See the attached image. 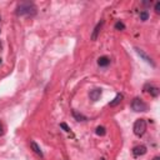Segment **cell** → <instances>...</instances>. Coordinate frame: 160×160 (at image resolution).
Masks as SVG:
<instances>
[{"label": "cell", "mask_w": 160, "mask_h": 160, "mask_svg": "<svg viewBox=\"0 0 160 160\" xmlns=\"http://www.w3.org/2000/svg\"><path fill=\"white\" fill-rule=\"evenodd\" d=\"M16 15L18 16H30V15H35L36 14V6L32 2L25 1L18 5L16 8Z\"/></svg>", "instance_id": "1"}, {"label": "cell", "mask_w": 160, "mask_h": 160, "mask_svg": "<svg viewBox=\"0 0 160 160\" xmlns=\"http://www.w3.org/2000/svg\"><path fill=\"white\" fill-rule=\"evenodd\" d=\"M132 130H134V134H135L136 136H142L144 132H145V130H146V121H145L144 119H138V120L134 122Z\"/></svg>", "instance_id": "2"}, {"label": "cell", "mask_w": 160, "mask_h": 160, "mask_svg": "<svg viewBox=\"0 0 160 160\" xmlns=\"http://www.w3.org/2000/svg\"><path fill=\"white\" fill-rule=\"evenodd\" d=\"M131 109L136 112H142V111H146L148 110V105L146 102H144L141 99L139 98H135L132 101H131Z\"/></svg>", "instance_id": "3"}, {"label": "cell", "mask_w": 160, "mask_h": 160, "mask_svg": "<svg viewBox=\"0 0 160 160\" xmlns=\"http://www.w3.org/2000/svg\"><path fill=\"white\" fill-rule=\"evenodd\" d=\"M135 51H136V52H138V55H140V58H142V59H144V60H145L148 64H150L151 66H155V62L152 61V59H151L150 56H148V55H146V54H145V52H144L141 49L135 48Z\"/></svg>", "instance_id": "4"}, {"label": "cell", "mask_w": 160, "mask_h": 160, "mask_svg": "<svg viewBox=\"0 0 160 160\" xmlns=\"http://www.w3.org/2000/svg\"><path fill=\"white\" fill-rule=\"evenodd\" d=\"M100 96H101V89H99V88H95V89L90 90V92H89V98L92 101H98L100 99Z\"/></svg>", "instance_id": "5"}, {"label": "cell", "mask_w": 160, "mask_h": 160, "mask_svg": "<svg viewBox=\"0 0 160 160\" xmlns=\"http://www.w3.org/2000/svg\"><path fill=\"white\" fill-rule=\"evenodd\" d=\"M132 154H134V156L145 155V154H146V146H144V145H136V146L132 149Z\"/></svg>", "instance_id": "6"}, {"label": "cell", "mask_w": 160, "mask_h": 160, "mask_svg": "<svg viewBox=\"0 0 160 160\" xmlns=\"http://www.w3.org/2000/svg\"><path fill=\"white\" fill-rule=\"evenodd\" d=\"M102 25H104V21H100V22L96 24V26L94 28V31H92V34H91V40H92V41H95V40L98 39V35H99V32H100Z\"/></svg>", "instance_id": "7"}, {"label": "cell", "mask_w": 160, "mask_h": 160, "mask_svg": "<svg viewBox=\"0 0 160 160\" xmlns=\"http://www.w3.org/2000/svg\"><path fill=\"white\" fill-rule=\"evenodd\" d=\"M145 89H148L146 91L151 95V96H154V98H156L158 95H159V88H156V86H152V85H146L145 86Z\"/></svg>", "instance_id": "8"}, {"label": "cell", "mask_w": 160, "mask_h": 160, "mask_svg": "<svg viewBox=\"0 0 160 160\" xmlns=\"http://www.w3.org/2000/svg\"><path fill=\"white\" fill-rule=\"evenodd\" d=\"M109 64H110V59H109L108 56H100V58L98 59V65L101 66V68H105V66H108Z\"/></svg>", "instance_id": "9"}, {"label": "cell", "mask_w": 160, "mask_h": 160, "mask_svg": "<svg viewBox=\"0 0 160 160\" xmlns=\"http://www.w3.org/2000/svg\"><path fill=\"white\" fill-rule=\"evenodd\" d=\"M121 100H122V95H121V94H118V95H116V96L112 99V101H110V102H109V106L114 108V106L119 105V104L121 102Z\"/></svg>", "instance_id": "10"}, {"label": "cell", "mask_w": 160, "mask_h": 160, "mask_svg": "<svg viewBox=\"0 0 160 160\" xmlns=\"http://www.w3.org/2000/svg\"><path fill=\"white\" fill-rule=\"evenodd\" d=\"M30 146H31V149H32V150H34V151H35V152H36L39 156H41V158L44 156V154H42V151H41L40 146H39V145H38L35 141H31V142H30Z\"/></svg>", "instance_id": "11"}, {"label": "cell", "mask_w": 160, "mask_h": 160, "mask_svg": "<svg viewBox=\"0 0 160 160\" xmlns=\"http://www.w3.org/2000/svg\"><path fill=\"white\" fill-rule=\"evenodd\" d=\"M72 116H74L78 121H85V120H86V116H84L82 114H79V112H78V111H75V110L72 111Z\"/></svg>", "instance_id": "12"}, {"label": "cell", "mask_w": 160, "mask_h": 160, "mask_svg": "<svg viewBox=\"0 0 160 160\" xmlns=\"http://www.w3.org/2000/svg\"><path fill=\"white\" fill-rule=\"evenodd\" d=\"M95 132H96V135H99V136H104V135L106 134V130H105L104 126H98L96 130H95Z\"/></svg>", "instance_id": "13"}, {"label": "cell", "mask_w": 160, "mask_h": 160, "mask_svg": "<svg viewBox=\"0 0 160 160\" xmlns=\"http://www.w3.org/2000/svg\"><path fill=\"white\" fill-rule=\"evenodd\" d=\"M148 18H149V12L146 10H144V11L140 12V20L145 21V20H148Z\"/></svg>", "instance_id": "14"}, {"label": "cell", "mask_w": 160, "mask_h": 160, "mask_svg": "<svg viewBox=\"0 0 160 160\" xmlns=\"http://www.w3.org/2000/svg\"><path fill=\"white\" fill-rule=\"evenodd\" d=\"M115 29H116V30H124V29H125V25H124L121 21H116V22H115Z\"/></svg>", "instance_id": "15"}, {"label": "cell", "mask_w": 160, "mask_h": 160, "mask_svg": "<svg viewBox=\"0 0 160 160\" xmlns=\"http://www.w3.org/2000/svg\"><path fill=\"white\" fill-rule=\"evenodd\" d=\"M154 10H155L156 14H160V1L155 2V8H154Z\"/></svg>", "instance_id": "16"}, {"label": "cell", "mask_w": 160, "mask_h": 160, "mask_svg": "<svg viewBox=\"0 0 160 160\" xmlns=\"http://www.w3.org/2000/svg\"><path fill=\"white\" fill-rule=\"evenodd\" d=\"M60 126H61V128H62L65 131H70V128H69V126H68L65 122H61V124H60Z\"/></svg>", "instance_id": "17"}, {"label": "cell", "mask_w": 160, "mask_h": 160, "mask_svg": "<svg viewBox=\"0 0 160 160\" xmlns=\"http://www.w3.org/2000/svg\"><path fill=\"white\" fill-rule=\"evenodd\" d=\"M4 131H5V128H4V124H2V121L0 120V136L4 134Z\"/></svg>", "instance_id": "18"}, {"label": "cell", "mask_w": 160, "mask_h": 160, "mask_svg": "<svg viewBox=\"0 0 160 160\" xmlns=\"http://www.w3.org/2000/svg\"><path fill=\"white\" fill-rule=\"evenodd\" d=\"M152 160H160V158H159V156H155V158H154Z\"/></svg>", "instance_id": "19"}, {"label": "cell", "mask_w": 160, "mask_h": 160, "mask_svg": "<svg viewBox=\"0 0 160 160\" xmlns=\"http://www.w3.org/2000/svg\"><path fill=\"white\" fill-rule=\"evenodd\" d=\"M0 62H1V59H0Z\"/></svg>", "instance_id": "20"}, {"label": "cell", "mask_w": 160, "mask_h": 160, "mask_svg": "<svg viewBox=\"0 0 160 160\" xmlns=\"http://www.w3.org/2000/svg\"><path fill=\"white\" fill-rule=\"evenodd\" d=\"M0 20H1V18H0Z\"/></svg>", "instance_id": "21"}]
</instances>
